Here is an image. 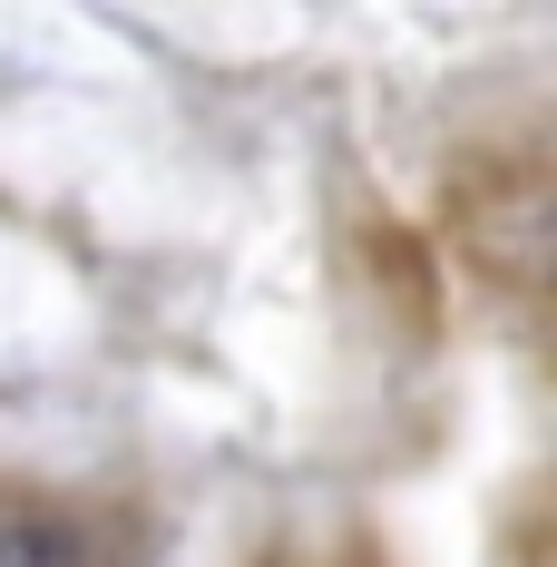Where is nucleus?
<instances>
[]
</instances>
